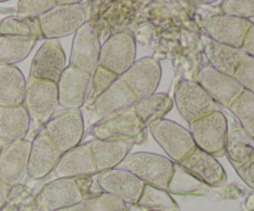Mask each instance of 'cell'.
Instances as JSON below:
<instances>
[{"instance_id": "6da1fadb", "label": "cell", "mask_w": 254, "mask_h": 211, "mask_svg": "<svg viewBox=\"0 0 254 211\" xmlns=\"http://www.w3.org/2000/svg\"><path fill=\"white\" fill-rule=\"evenodd\" d=\"M22 104L29 114L34 131L40 132L54 117L59 106L57 83L29 78L26 82V92Z\"/></svg>"}, {"instance_id": "7a4b0ae2", "label": "cell", "mask_w": 254, "mask_h": 211, "mask_svg": "<svg viewBox=\"0 0 254 211\" xmlns=\"http://www.w3.org/2000/svg\"><path fill=\"white\" fill-rule=\"evenodd\" d=\"M89 12L86 2H74L71 5H60L39 17L42 37L47 39H61L71 34H76L77 30L87 24Z\"/></svg>"}, {"instance_id": "3957f363", "label": "cell", "mask_w": 254, "mask_h": 211, "mask_svg": "<svg viewBox=\"0 0 254 211\" xmlns=\"http://www.w3.org/2000/svg\"><path fill=\"white\" fill-rule=\"evenodd\" d=\"M121 169L135 175L144 184L166 190L173 175L174 161L159 154L138 151L129 154L122 161Z\"/></svg>"}, {"instance_id": "277c9868", "label": "cell", "mask_w": 254, "mask_h": 211, "mask_svg": "<svg viewBox=\"0 0 254 211\" xmlns=\"http://www.w3.org/2000/svg\"><path fill=\"white\" fill-rule=\"evenodd\" d=\"M189 132L196 148L211 154L215 158L225 156L227 141L228 119L220 109L189 124Z\"/></svg>"}, {"instance_id": "5b68a950", "label": "cell", "mask_w": 254, "mask_h": 211, "mask_svg": "<svg viewBox=\"0 0 254 211\" xmlns=\"http://www.w3.org/2000/svg\"><path fill=\"white\" fill-rule=\"evenodd\" d=\"M61 153L79 145L84 136V119L81 109H64L54 114L42 128Z\"/></svg>"}, {"instance_id": "8992f818", "label": "cell", "mask_w": 254, "mask_h": 211, "mask_svg": "<svg viewBox=\"0 0 254 211\" xmlns=\"http://www.w3.org/2000/svg\"><path fill=\"white\" fill-rule=\"evenodd\" d=\"M149 129L156 143L174 163H180L196 148L189 129L170 119H158L149 126Z\"/></svg>"}, {"instance_id": "52a82bcc", "label": "cell", "mask_w": 254, "mask_h": 211, "mask_svg": "<svg viewBox=\"0 0 254 211\" xmlns=\"http://www.w3.org/2000/svg\"><path fill=\"white\" fill-rule=\"evenodd\" d=\"M174 103L184 121L189 124L218 109L217 103L193 79H184L176 86Z\"/></svg>"}, {"instance_id": "ba28073f", "label": "cell", "mask_w": 254, "mask_h": 211, "mask_svg": "<svg viewBox=\"0 0 254 211\" xmlns=\"http://www.w3.org/2000/svg\"><path fill=\"white\" fill-rule=\"evenodd\" d=\"M135 61L136 44L130 32H117L101 45L98 65L118 77L128 71Z\"/></svg>"}, {"instance_id": "9c48e42d", "label": "cell", "mask_w": 254, "mask_h": 211, "mask_svg": "<svg viewBox=\"0 0 254 211\" xmlns=\"http://www.w3.org/2000/svg\"><path fill=\"white\" fill-rule=\"evenodd\" d=\"M136 102L138 101L133 92L121 78H118L88 108V124L94 126L104 119L118 116L133 108Z\"/></svg>"}, {"instance_id": "30bf717a", "label": "cell", "mask_w": 254, "mask_h": 211, "mask_svg": "<svg viewBox=\"0 0 254 211\" xmlns=\"http://www.w3.org/2000/svg\"><path fill=\"white\" fill-rule=\"evenodd\" d=\"M86 200L82 179H55L44 186L36 196L39 211H55L77 205Z\"/></svg>"}, {"instance_id": "8fae6325", "label": "cell", "mask_w": 254, "mask_h": 211, "mask_svg": "<svg viewBox=\"0 0 254 211\" xmlns=\"http://www.w3.org/2000/svg\"><path fill=\"white\" fill-rule=\"evenodd\" d=\"M91 132L94 139L101 141H133L135 144L145 141V127L133 108L94 124Z\"/></svg>"}, {"instance_id": "7c38bea8", "label": "cell", "mask_w": 254, "mask_h": 211, "mask_svg": "<svg viewBox=\"0 0 254 211\" xmlns=\"http://www.w3.org/2000/svg\"><path fill=\"white\" fill-rule=\"evenodd\" d=\"M66 67V55L60 40L47 39L32 59L29 78L57 83Z\"/></svg>"}, {"instance_id": "4fadbf2b", "label": "cell", "mask_w": 254, "mask_h": 211, "mask_svg": "<svg viewBox=\"0 0 254 211\" xmlns=\"http://www.w3.org/2000/svg\"><path fill=\"white\" fill-rule=\"evenodd\" d=\"M119 78L129 87L136 101L148 98L158 89L161 79L160 62L154 57L136 60Z\"/></svg>"}, {"instance_id": "5bb4252c", "label": "cell", "mask_w": 254, "mask_h": 211, "mask_svg": "<svg viewBox=\"0 0 254 211\" xmlns=\"http://www.w3.org/2000/svg\"><path fill=\"white\" fill-rule=\"evenodd\" d=\"M101 45L93 25L84 24L73 36L68 66L82 70L92 76L98 67Z\"/></svg>"}, {"instance_id": "9a60e30c", "label": "cell", "mask_w": 254, "mask_h": 211, "mask_svg": "<svg viewBox=\"0 0 254 211\" xmlns=\"http://www.w3.org/2000/svg\"><path fill=\"white\" fill-rule=\"evenodd\" d=\"M196 82L217 104L230 109L233 102L245 91L235 77L221 73L210 65L203 66L196 76Z\"/></svg>"}, {"instance_id": "2e32d148", "label": "cell", "mask_w": 254, "mask_h": 211, "mask_svg": "<svg viewBox=\"0 0 254 211\" xmlns=\"http://www.w3.org/2000/svg\"><path fill=\"white\" fill-rule=\"evenodd\" d=\"M96 180L103 193L112 194L128 206L136 205L145 184L124 169H111L96 174Z\"/></svg>"}, {"instance_id": "e0dca14e", "label": "cell", "mask_w": 254, "mask_h": 211, "mask_svg": "<svg viewBox=\"0 0 254 211\" xmlns=\"http://www.w3.org/2000/svg\"><path fill=\"white\" fill-rule=\"evenodd\" d=\"M251 24H252L251 20L241 19L221 12L206 20L205 30L213 41L241 49Z\"/></svg>"}, {"instance_id": "ac0fdd59", "label": "cell", "mask_w": 254, "mask_h": 211, "mask_svg": "<svg viewBox=\"0 0 254 211\" xmlns=\"http://www.w3.org/2000/svg\"><path fill=\"white\" fill-rule=\"evenodd\" d=\"M91 74L76 67L67 66L57 82L59 106L66 109H81L86 103Z\"/></svg>"}, {"instance_id": "d6986e66", "label": "cell", "mask_w": 254, "mask_h": 211, "mask_svg": "<svg viewBox=\"0 0 254 211\" xmlns=\"http://www.w3.org/2000/svg\"><path fill=\"white\" fill-rule=\"evenodd\" d=\"M97 174L89 141L62 153L54 170L56 179H82Z\"/></svg>"}, {"instance_id": "ffe728a7", "label": "cell", "mask_w": 254, "mask_h": 211, "mask_svg": "<svg viewBox=\"0 0 254 211\" xmlns=\"http://www.w3.org/2000/svg\"><path fill=\"white\" fill-rule=\"evenodd\" d=\"M31 141H20L2 148L0 153V180L9 186L21 181L27 174Z\"/></svg>"}, {"instance_id": "44dd1931", "label": "cell", "mask_w": 254, "mask_h": 211, "mask_svg": "<svg viewBox=\"0 0 254 211\" xmlns=\"http://www.w3.org/2000/svg\"><path fill=\"white\" fill-rule=\"evenodd\" d=\"M61 155V151L52 144L41 129L31 141L27 175L35 180L46 178L55 170Z\"/></svg>"}, {"instance_id": "7402d4cb", "label": "cell", "mask_w": 254, "mask_h": 211, "mask_svg": "<svg viewBox=\"0 0 254 211\" xmlns=\"http://www.w3.org/2000/svg\"><path fill=\"white\" fill-rule=\"evenodd\" d=\"M180 164L211 189L221 188L227 181V174L217 158L198 148L193 149Z\"/></svg>"}, {"instance_id": "603a6c76", "label": "cell", "mask_w": 254, "mask_h": 211, "mask_svg": "<svg viewBox=\"0 0 254 211\" xmlns=\"http://www.w3.org/2000/svg\"><path fill=\"white\" fill-rule=\"evenodd\" d=\"M135 145L133 141H89L91 153L93 156L97 173L116 169L130 154Z\"/></svg>"}, {"instance_id": "cb8c5ba5", "label": "cell", "mask_w": 254, "mask_h": 211, "mask_svg": "<svg viewBox=\"0 0 254 211\" xmlns=\"http://www.w3.org/2000/svg\"><path fill=\"white\" fill-rule=\"evenodd\" d=\"M30 126L31 122L24 104L0 107V141L4 146L24 141Z\"/></svg>"}, {"instance_id": "d4e9b609", "label": "cell", "mask_w": 254, "mask_h": 211, "mask_svg": "<svg viewBox=\"0 0 254 211\" xmlns=\"http://www.w3.org/2000/svg\"><path fill=\"white\" fill-rule=\"evenodd\" d=\"M225 155L235 169L245 165L254 156V141L235 119L228 122Z\"/></svg>"}, {"instance_id": "484cf974", "label": "cell", "mask_w": 254, "mask_h": 211, "mask_svg": "<svg viewBox=\"0 0 254 211\" xmlns=\"http://www.w3.org/2000/svg\"><path fill=\"white\" fill-rule=\"evenodd\" d=\"M205 54L211 67L231 77L235 76L237 67L247 56L242 49L220 44L211 39L206 41Z\"/></svg>"}, {"instance_id": "4316f807", "label": "cell", "mask_w": 254, "mask_h": 211, "mask_svg": "<svg viewBox=\"0 0 254 211\" xmlns=\"http://www.w3.org/2000/svg\"><path fill=\"white\" fill-rule=\"evenodd\" d=\"M26 79L16 66H0V107L24 103Z\"/></svg>"}, {"instance_id": "83f0119b", "label": "cell", "mask_w": 254, "mask_h": 211, "mask_svg": "<svg viewBox=\"0 0 254 211\" xmlns=\"http://www.w3.org/2000/svg\"><path fill=\"white\" fill-rule=\"evenodd\" d=\"M174 107V101L169 94L164 92H155L148 98L138 101L134 104L133 109L136 117L140 119L143 126L149 127L153 122L164 118L166 113Z\"/></svg>"}, {"instance_id": "f1b7e54d", "label": "cell", "mask_w": 254, "mask_h": 211, "mask_svg": "<svg viewBox=\"0 0 254 211\" xmlns=\"http://www.w3.org/2000/svg\"><path fill=\"white\" fill-rule=\"evenodd\" d=\"M32 37L0 35V66H14L26 59L36 45Z\"/></svg>"}, {"instance_id": "f546056e", "label": "cell", "mask_w": 254, "mask_h": 211, "mask_svg": "<svg viewBox=\"0 0 254 211\" xmlns=\"http://www.w3.org/2000/svg\"><path fill=\"white\" fill-rule=\"evenodd\" d=\"M166 191L170 195H206L210 193L211 188L189 173L180 163H174L173 175Z\"/></svg>"}, {"instance_id": "4dcf8cb0", "label": "cell", "mask_w": 254, "mask_h": 211, "mask_svg": "<svg viewBox=\"0 0 254 211\" xmlns=\"http://www.w3.org/2000/svg\"><path fill=\"white\" fill-rule=\"evenodd\" d=\"M136 205L149 211H180L178 203L164 189L145 184Z\"/></svg>"}, {"instance_id": "1f68e13d", "label": "cell", "mask_w": 254, "mask_h": 211, "mask_svg": "<svg viewBox=\"0 0 254 211\" xmlns=\"http://www.w3.org/2000/svg\"><path fill=\"white\" fill-rule=\"evenodd\" d=\"M0 35L32 37V39L36 40L42 39L39 19L19 17L16 15L0 20Z\"/></svg>"}, {"instance_id": "d6a6232c", "label": "cell", "mask_w": 254, "mask_h": 211, "mask_svg": "<svg viewBox=\"0 0 254 211\" xmlns=\"http://www.w3.org/2000/svg\"><path fill=\"white\" fill-rule=\"evenodd\" d=\"M230 111L238 119V123L246 133L254 141V94L243 91L230 107Z\"/></svg>"}, {"instance_id": "836d02e7", "label": "cell", "mask_w": 254, "mask_h": 211, "mask_svg": "<svg viewBox=\"0 0 254 211\" xmlns=\"http://www.w3.org/2000/svg\"><path fill=\"white\" fill-rule=\"evenodd\" d=\"M118 78L119 77L117 76V74L112 73L111 71L103 69V67L98 65V67H97V70L94 71V73L91 76V83H89L88 94H87L84 106H86L87 108H89V107L96 102V99L98 98L103 92H106L107 89L109 88V86Z\"/></svg>"}, {"instance_id": "e575fe53", "label": "cell", "mask_w": 254, "mask_h": 211, "mask_svg": "<svg viewBox=\"0 0 254 211\" xmlns=\"http://www.w3.org/2000/svg\"><path fill=\"white\" fill-rule=\"evenodd\" d=\"M84 211H127L129 206L117 196L102 193L83 201Z\"/></svg>"}, {"instance_id": "d590c367", "label": "cell", "mask_w": 254, "mask_h": 211, "mask_svg": "<svg viewBox=\"0 0 254 211\" xmlns=\"http://www.w3.org/2000/svg\"><path fill=\"white\" fill-rule=\"evenodd\" d=\"M55 6H57V0H21L17 2L16 16L39 19Z\"/></svg>"}, {"instance_id": "8d00e7d4", "label": "cell", "mask_w": 254, "mask_h": 211, "mask_svg": "<svg viewBox=\"0 0 254 211\" xmlns=\"http://www.w3.org/2000/svg\"><path fill=\"white\" fill-rule=\"evenodd\" d=\"M222 14L250 20L254 17V0H226L221 4Z\"/></svg>"}, {"instance_id": "74e56055", "label": "cell", "mask_w": 254, "mask_h": 211, "mask_svg": "<svg viewBox=\"0 0 254 211\" xmlns=\"http://www.w3.org/2000/svg\"><path fill=\"white\" fill-rule=\"evenodd\" d=\"M235 79L245 91L254 94V57L246 56L235 72Z\"/></svg>"}, {"instance_id": "f35d334b", "label": "cell", "mask_w": 254, "mask_h": 211, "mask_svg": "<svg viewBox=\"0 0 254 211\" xmlns=\"http://www.w3.org/2000/svg\"><path fill=\"white\" fill-rule=\"evenodd\" d=\"M236 171L240 175V178L245 181L246 185L254 190V156L250 161H247L245 165L236 169Z\"/></svg>"}, {"instance_id": "ab89813d", "label": "cell", "mask_w": 254, "mask_h": 211, "mask_svg": "<svg viewBox=\"0 0 254 211\" xmlns=\"http://www.w3.org/2000/svg\"><path fill=\"white\" fill-rule=\"evenodd\" d=\"M241 49L248 55V56L254 57V22L251 24L250 30H248L247 35H246V39L243 41V45Z\"/></svg>"}, {"instance_id": "60d3db41", "label": "cell", "mask_w": 254, "mask_h": 211, "mask_svg": "<svg viewBox=\"0 0 254 211\" xmlns=\"http://www.w3.org/2000/svg\"><path fill=\"white\" fill-rule=\"evenodd\" d=\"M10 190H11V186L6 185L5 183H2L0 180V209L5 205V203L7 201V198H9Z\"/></svg>"}, {"instance_id": "b9f144b4", "label": "cell", "mask_w": 254, "mask_h": 211, "mask_svg": "<svg viewBox=\"0 0 254 211\" xmlns=\"http://www.w3.org/2000/svg\"><path fill=\"white\" fill-rule=\"evenodd\" d=\"M55 211H84V204H77V205H72L68 206V208H64V209H59V210Z\"/></svg>"}, {"instance_id": "7bdbcfd3", "label": "cell", "mask_w": 254, "mask_h": 211, "mask_svg": "<svg viewBox=\"0 0 254 211\" xmlns=\"http://www.w3.org/2000/svg\"><path fill=\"white\" fill-rule=\"evenodd\" d=\"M246 206H247L250 211H254V194L248 198L247 203H246Z\"/></svg>"}, {"instance_id": "ee69618b", "label": "cell", "mask_w": 254, "mask_h": 211, "mask_svg": "<svg viewBox=\"0 0 254 211\" xmlns=\"http://www.w3.org/2000/svg\"><path fill=\"white\" fill-rule=\"evenodd\" d=\"M127 211H149V210H144V209L139 208L138 205H130Z\"/></svg>"}, {"instance_id": "f6af8a7d", "label": "cell", "mask_w": 254, "mask_h": 211, "mask_svg": "<svg viewBox=\"0 0 254 211\" xmlns=\"http://www.w3.org/2000/svg\"><path fill=\"white\" fill-rule=\"evenodd\" d=\"M2 148H4V145H2V143H1V141H0V153H1Z\"/></svg>"}]
</instances>
